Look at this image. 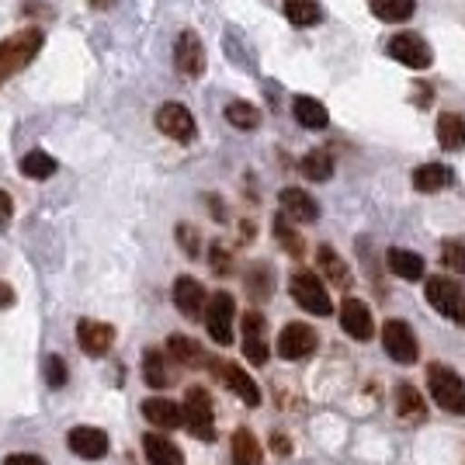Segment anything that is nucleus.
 <instances>
[{
	"label": "nucleus",
	"instance_id": "1",
	"mask_svg": "<svg viewBox=\"0 0 465 465\" xmlns=\"http://www.w3.org/2000/svg\"><path fill=\"white\" fill-rule=\"evenodd\" d=\"M42 45H45V35L39 28H21L15 35L0 39V87L11 77H18L21 70L42 53Z\"/></svg>",
	"mask_w": 465,
	"mask_h": 465
},
{
	"label": "nucleus",
	"instance_id": "2",
	"mask_svg": "<svg viewBox=\"0 0 465 465\" xmlns=\"http://www.w3.org/2000/svg\"><path fill=\"white\" fill-rule=\"evenodd\" d=\"M427 386H430V396H434L438 407L465 417V382L459 379V371L448 369V365H430L427 369Z\"/></svg>",
	"mask_w": 465,
	"mask_h": 465
},
{
	"label": "nucleus",
	"instance_id": "3",
	"mask_svg": "<svg viewBox=\"0 0 465 465\" xmlns=\"http://www.w3.org/2000/svg\"><path fill=\"white\" fill-rule=\"evenodd\" d=\"M184 427L198 441H215V413L213 396L202 386H192L184 392Z\"/></svg>",
	"mask_w": 465,
	"mask_h": 465
},
{
	"label": "nucleus",
	"instance_id": "4",
	"mask_svg": "<svg viewBox=\"0 0 465 465\" xmlns=\"http://www.w3.org/2000/svg\"><path fill=\"white\" fill-rule=\"evenodd\" d=\"M424 295L441 316H448L451 323H462L465 327V289L459 282H451V278H430Z\"/></svg>",
	"mask_w": 465,
	"mask_h": 465
},
{
	"label": "nucleus",
	"instance_id": "5",
	"mask_svg": "<svg viewBox=\"0 0 465 465\" xmlns=\"http://www.w3.org/2000/svg\"><path fill=\"white\" fill-rule=\"evenodd\" d=\"M289 289H292V299L306 312H312V316H330V312H333V302H330L323 282L312 272H295L289 282Z\"/></svg>",
	"mask_w": 465,
	"mask_h": 465
},
{
	"label": "nucleus",
	"instance_id": "6",
	"mask_svg": "<svg viewBox=\"0 0 465 465\" xmlns=\"http://www.w3.org/2000/svg\"><path fill=\"white\" fill-rule=\"evenodd\" d=\"M389 59H396L400 66H407V70H427L430 66V45H427L424 35H417V32H400V35H392L386 45Z\"/></svg>",
	"mask_w": 465,
	"mask_h": 465
},
{
	"label": "nucleus",
	"instance_id": "7",
	"mask_svg": "<svg viewBox=\"0 0 465 465\" xmlns=\"http://www.w3.org/2000/svg\"><path fill=\"white\" fill-rule=\"evenodd\" d=\"M156 129L174 143H192L198 136V125H194V115L181 104V101H167L156 108Z\"/></svg>",
	"mask_w": 465,
	"mask_h": 465
},
{
	"label": "nucleus",
	"instance_id": "8",
	"mask_svg": "<svg viewBox=\"0 0 465 465\" xmlns=\"http://www.w3.org/2000/svg\"><path fill=\"white\" fill-rule=\"evenodd\" d=\"M382 348L392 361H400V365H413L417 358H420V344H417V333L403 323V320H389L386 327H382Z\"/></svg>",
	"mask_w": 465,
	"mask_h": 465
},
{
	"label": "nucleus",
	"instance_id": "9",
	"mask_svg": "<svg viewBox=\"0 0 465 465\" xmlns=\"http://www.w3.org/2000/svg\"><path fill=\"white\" fill-rule=\"evenodd\" d=\"M232 316H236V302L230 292H215L205 306V327L213 333L215 344H232Z\"/></svg>",
	"mask_w": 465,
	"mask_h": 465
},
{
	"label": "nucleus",
	"instance_id": "10",
	"mask_svg": "<svg viewBox=\"0 0 465 465\" xmlns=\"http://www.w3.org/2000/svg\"><path fill=\"white\" fill-rule=\"evenodd\" d=\"M320 344L316 330L310 323H289V327L278 333V354L285 361H299V358H310L312 351Z\"/></svg>",
	"mask_w": 465,
	"mask_h": 465
},
{
	"label": "nucleus",
	"instance_id": "11",
	"mask_svg": "<svg viewBox=\"0 0 465 465\" xmlns=\"http://www.w3.org/2000/svg\"><path fill=\"white\" fill-rule=\"evenodd\" d=\"M174 66L181 77H202L205 74V45L194 32H181L174 42Z\"/></svg>",
	"mask_w": 465,
	"mask_h": 465
},
{
	"label": "nucleus",
	"instance_id": "12",
	"mask_svg": "<svg viewBox=\"0 0 465 465\" xmlns=\"http://www.w3.org/2000/svg\"><path fill=\"white\" fill-rule=\"evenodd\" d=\"M77 344L91 358H104L115 344V327L101 323V320H80L77 323Z\"/></svg>",
	"mask_w": 465,
	"mask_h": 465
},
{
	"label": "nucleus",
	"instance_id": "13",
	"mask_svg": "<svg viewBox=\"0 0 465 465\" xmlns=\"http://www.w3.org/2000/svg\"><path fill=\"white\" fill-rule=\"evenodd\" d=\"M341 327H344V333L354 337V341H371V337H375L371 310L361 299H354V295H348V299L341 302Z\"/></svg>",
	"mask_w": 465,
	"mask_h": 465
},
{
	"label": "nucleus",
	"instance_id": "14",
	"mask_svg": "<svg viewBox=\"0 0 465 465\" xmlns=\"http://www.w3.org/2000/svg\"><path fill=\"white\" fill-rule=\"evenodd\" d=\"M66 445H70V451H74L77 459L94 462V459H104V455H108V434H104L101 427H74V430L66 434Z\"/></svg>",
	"mask_w": 465,
	"mask_h": 465
},
{
	"label": "nucleus",
	"instance_id": "15",
	"mask_svg": "<svg viewBox=\"0 0 465 465\" xmlns=\"http://www.w3.org/2000/svg\"><path fill=\"white\" fill-rule=\"evenodd\" d=\"M213 371L226 382V386L247 403V407H261V389L253 382L247 371L240 369V365H230V361H213Z\"/></svg>",
	"mask_w": 465,
	"mask_h": 465
},
{
	"label": "nucleus",
	"instance_id": "16",
	"mask_svg": "<svg viewBox=\"0 0 465 465\" xmlns=\"http://www.w3.org/2000/svg\"><path fill=\"white\" fill-rule=\"evenodd\" d=\"M278 205H282V213L295 219V223H316L320 219V205H316V198L310 192H302V188H282L278 192Z\"/></svg>",
	"mask_w": 465,
	"mask_h": 465
},
{
	"label": "nucleus",
	"instance_id": "17",
	"mask_svg": "<svg viewBox=\"0 0 465 465\" xmlns=\"http://www.w3.org/2000/svg\"><path fill=\"white\" fill-rule=\"evenodd\" d=\"M174 306L188 320H198L202 316V310L209 306L205 302V289H202V282H194V278H188V274H181L174 282Z\"/></svg>",
	"mask_w": 465,
	"mask_h": 465
},
{
	"label": "nucleus",
	"instance_id": "18",
	"mask_svg": "<svg viewBox=\"0 0 465 465\" xmlns=\"http://www.w3.org/2000/svg\"><path fill=\"white\" fill-rule=\"evenodd\" d=\"M386 264L396 278H407V282H420L424 278V257L413 251H403V247H389Z\"/></svg>",
	"mask_w": 465,
	"mask_h": 465
},
{
	"label": "nucleus",
	"instance_id": "19",
	"mask_svg": "<svg viewBox=\"0 0 465 465\" xmlns=\"http://www.w3.org/2000/svg\"><path fill=\"white\" fill-rule=\"evenodd\" d=\"M292 115L302 129H327L330 125V112L323 108V101H316L310 94H299L292 101Z\"/></svg>",
	"mask_w": 465,
	"mask_h": 465
},
{
	"label": "nucleus",
	"instance_id": "20",
	"mask_svg": "<svg viewBox=\"0 0 465 465\" xmlns=\"http://www.w3.org/2000/svg\"><path fill=\"white\" fill-rule=\"evenodd\" d=\"M243 285H247V295H251L253 302H268L274 295V268L264 264V261H257L243 274Z\"/></svg>",
	"mask_w": 465,
	"mask_h": 465
},
{
	"label": "nucleus",
	"instance_id": "21",
	"mask_svg": "<svg viewBox=\"0 0 465 465\" xmlns=\"http://www.w3.org/2000/svg\"><path fill=\"white\" fill-rule=\"evenodd\" d=\"M451 167L445 163H420L417 171H413V188L424 194H434V192H445L448 184H451Z\"/></svg>",
	"mask_w": 465,
	"mask_h": 465
},
{
	"label": "nucleus",
	"instance_id": "22",
	"mask_svg": "<svg viewBox=\"0 0 465 465\" xmlns=\"http://www.w3.org/2000/svg\"><path fill=\"white\" fill-rule=\"evenodd\" d=\"M143 451H146L150 465H184V451L174 441H167L163 434H146L143 438Z\"/></svg>",
	"mask_w": 465,
	"mask_h": 465
},
{
	"label": "nucleus",
	"instance_id": "23",
	"mask_svg": "<svg viewBox=\"0 0 465 465\" xmlns=\"http://www.w3.org/2000/svg\"><path fill=\"white\" fill-rule=\"evenodd\" d=\"M316 264L323 268V274H327V278L333 282V285H337V289H351V268H348V261H344L341 253L333 251V247H327V243H323V247L316 251Z\"/></svg>",
	"mask_w": 465,
	"mask_h": 465
},
{
	"label": "nucleus",
	"instance_id": "24",
	"mask_svg": "<svg viewBox=\"0 0 465 465\" xmlns=\"http://www.w3.org/2000/svg\"><path fill=\"white\" fill-rule=\"evenodd\" d=\"M232 465H264V451H261V441L253 438V430L240 427L232 434Z\"/></svg>",
	"mask_w": 465,
	"mask_h": 465
},
{
	"label": "nucleus",
	"instance_id": "25",
	"mask_svg": "<svg viewBox=\"0 0 465 465\" xmlns=\"http://www.w3.org/2000/svg\"><path fill=\"white\" fill-rule=\"evenodd\" d=\"M282 11H285V18H289L295 28H312V25L323 21V4H320V0H285Z\"/></svg>",
	"mask_w": 465,
	"mask_h": 465
},
{
	"label": "nucleus",
	"instance_id": "26",
	"mask_svg": "<svg viewBox=\"0 0 465 465\" xmlns=\"http://www.w3.org/2000/svg\"><path fill=\"white\" fill-rule=\"evenodd\" d=\"M143 417L153 427H177L184 424V407H177L171 400H146L143 403Z\"/></svg>",
	"mask_w": 465,
	"mask_h": 465
},
{
	"label": "nucleus",
	"instance_id": "27",
	"mask_svg": "<svg viewBox=\"0 0 465 465\" xmlns=\"http://www.w3.org/2000/svg\"><path fill=\"white\" fill-rule=\"evenodd\" d=\"M438 143H441V150H448V153L462 150L465 146V118L455 115V112L438 115Z\"/></svg>",
	"mask_w": 465,
	"mask_h": 465
},
{
	"label": "nucleus",
	"instance_id": "28",
	"mask_svg": "<svg viewBox=\"0 0 465 465\" xmlns=\"http://www.w3.org/2000/svg\"><path fill=\"white\" fill-rule=\"evenodd\" d=\"M21 174L28 177V181H49V177L59 171L56 156H49L45 150H32V153L21 156Z\"/></svg>",
	"mask_w": 465,
	"mask_h": 465
},
{
	"label": "nucleus",
	"instance_id": "29",
	"mask_svg": "<svg viewBox=\"0 0 465 465\" xmlns=\"http://www.w3.org/2000/svg\"><path fill=\"white\" fill-rule=\"evenodd\" d=\"M371 15L386 25H400V21H410L413 11H417V0H369Z\"/></svg>",
	"mask_w": 465,
	"mask_h": 465
},
{
	"label": "nucleus",
	"instance_id": "30",
	"mask_svg": "<svg viewBox=\"0 0 465 465\" xmlns=\"http://www.w3.org/2000/svg\"><path fill=\"white\" fill-rule=\"evenodd\" d=\"M167 351L174 354L181 365H188V369H198V365H205L202 344H198V341H192V337H184V333H171V337H167Z\"/></svg>",
	"mask_w": 465,
	"mask_h": 465
},
{
	"label": "nucleus",
	"instance_id": "31",
	"mask_svg": "<svg viewBox=\"0 0 465 465\" xmlns=\"http://www.w3.org/2000/svg\"><path fill=\"white\" fill-rule=\"evenodd\" d=\"M299 171H302V177H310V181H316V184H323V181L333 177V156H330L327 150H310V153L302 156Z\"/></svg>",
	"mask_w": 465,
	"mask_h": 465
},
{
	"label": "nucleus",
	"instance_id": "32",
	"mask_svg": "<svg viewBox=\"0 0 465 465\" xmlns=\"http://www.w3.org/2000/svg\"><path fill=\"white\" fill-rule=\"evenodd\" d=\"M226 122L240 133H253L261 125V108H253L251 101H230L226 104Z\"/></svg>",
	"mask_w": 465,
	"mask_h": 465
},
{
	"label": "nucleus",
	"instance_id": "33",
	"mask_svg": "<svg viewBox=\"0 0 465 465\" xmlns=\"http://www.w3.org/2000/svg\"><path fill=\"white\" fill-rule=\"evenodd\" d=\"M143 379H146V386H153V389H163L167 382H171L167 365H163V354H160L156 348L143 351Z\"/></svg>",
	"mask_w": 465,
	"mask_h": 465
},
{
	"label": "nucleus",
	"instance_id": "34",
	"mask_svg": "<svg viewBox=\"0 0 465 465\" xmlns=\"http://www.w3.org/2000/svg\"><path fill=\"white\" fill-rule=\"evenodd\" d=\"M392 400H396V413L400 417H424V400H420V392L410 382H400L396 392H392Z\"/></svg>",
	"mask_w": 465,
	"mask_h": 465
},
{
	"label": "nucleus",
	"instance_id": "35",
	"mask_svg": "<svg viewBox=\"0 0 465 465\" xmlns=\"http://www.w3.org/2000/svg\"><path fill=\"white\" fill-rule=\"evenodd\" d=\"M274 236H278V243H282L292 257H302V236L289 226V215H285V213L274 219Z\"/></svg>",
	"mask_w": 465,
	"mask_h": 465
},
{
	"label": "nucleus",
	"instance_id": "36",
	"mask_svg": "<svg viewBox=\"0 0 465 465\" xmlns=\"http://www.w3.org/2000/svg\"><path fill=\"white\" fill-rule=\"evenodd\" d=\"M441 261H445V268H451L455 274H465V240H445Z\"/></svg>",
	"mask_w": 465,
	"mask_h": 465
},
{
	"label": "nucleus",
	"instance_id": "37",
	"mask_svg": "<svg viewBox=\"0 0 465 465\" xmlns=\"http://www.w3.org/2000/svg\"><path fill=\"white\" fill-rule=\"evenodd\" d=\"M177 243H181V251L188 253V257H198L202 253V236H198V230L194 226H188V223H181L174 230Z\"/></svg>",
	"mask_w": 465,
	"mask_h": 465
},
{
	"label": "nucleus",
	"instance_id": "38",
	"mask_svg": "<svg viewBox=\"0 0 465 465\" xmlns=\"http://www.w3.org/2000/svg\"><path fill=\"white\" fill-rule=\"evenodd\" d=\"M42 369H45V382L53 389L66 386V361H63L59 354H49V358L42 361Z\"/></svg>",
	"mask_w": 465,
	"mask_h": 465
},
{
	"label": "nucleus",
	"instance_id": "39",
	"mask_svg": "<svg viewBox=\"0 0 465 465\" xmlns=\"http://www.w3.org/2000/svg\"><path fill=\"white\" fill-rule=\"evenodd\" d=\"M243 354H247L251 365H264V361H268V344H264V337H243Z\"/></svg>",
	"mask_w": 465,
	"mask_h": 465
},
{
	"label": "nucleus",
	"instance_id": "40",
	"mask_svg": "<svg viewBox=\"0 0 465 465\" xmlns=\"http://www.w3.org/2000/svg\"><path fill=\"white\" fill-rule=\"evenodd\" d=\"M209 257H213L215 274H230L232 272V261H230V253H226V247H223V243H213Z\"/></svg>",
	"mask_w": 465,
	"mask_h": 465
},
{
	"label": "nucleus",
	"instance_id": "41",
	"mask_svg": "<svg viewBox=\"0 0 465 465\" xmlns=\"http://www.w3.org/2000/svg\"><path fill=\"white\" fill-rule=\"evenodd\" d=\"M243 337H264V316L261 312H247L243 316Z\"/></svg>",
	"mask_w": 465,
	"mask_h": 465
},
{
	"label": "nucleus",
	"instance_id": "42",
	"mask_svg": "<svg viewBox=\"0 0 465 465\" xmlns=\"http://www.w3.org/2000/svg\"><path fill=\"white\" fill-rule=\"evenodd\" d=\"M4 465H49L42 455H28V451H18V455H7Z\"/></svg>",
	"mask_w": 465,
	"mask_h": 465
},
{
	"label": "nucleus",
	"instance_id": "43",
	"mask_svg": "<svg viewBox=\"0 0 465 465\" xmlns=\"http://www.w3.org/2000/svg\"><path fill=\"white\" fill-rule=\"evenodd\" d=\"M11 215H15V202H11V194L0 188V230L11 223Z\"/></svg>",
	"mask_w": 465,
	"mask_h": 465
},
{
	"label": "nucleus",
	"instance_id": "44",
	"mask_svg": "<svg viewBox=\"0 0 465 465\" xmlns=\"http://www.w3.org/2000/svg\"><path fill=\"white\" fill-rule=\"evenodd\" d=\"M15 299H18V295H15V289H11L7 282H0V310H7V306H15Z\"/></svg>",
	"mask_w": 465,
	"mask_h": 465
},
{
	"label": "nucleus",
	"instance_id": "45",
	"mask_svg": "<svg viewBox=\"0 0 465 465\" xmlns=\"http://www.w3.org/2000/svg\"><path fill=\"white\" fill-rule=\"evenodd\" d=\"M272 448L278 451V455H289V451H292V445L285 441V434H282V430H274V434H272Z\"/></svg>",
	"mask_w": 465,
	"mask_h": 465
},
{
	"label": "nucleus",
	"instance_id": "46",
	"mask_svg": "<svg viewBox=\"0 0 465 465\" xmlns=\"http://www.w3.org/2000/svg\"><path fill=\"white\" fill-rule=\"evenodd\" d=\"M209 205H213V215L219 219V223H226V213H223V202L215 198V194H209Z\"/></svg>",
	"mask_w": 465,
	"mask_h": 465
},
{
	"label": "nucleus",
	"instance_id": "47",
	"mask_svg": "<svg viewBox=\"0 0 465 465\" xmlns=\"http://www.w3.org/2000/svg\"><path fill=\"white\" fill-rule=\"evenodd\" d=\"M91 4V11H112L118 0H87Z\"/></svg>",
	"mask_w": 465,
	"mask_h": 465
}]
</instances>
